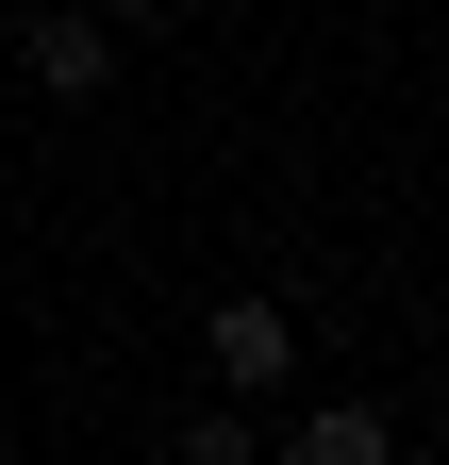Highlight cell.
<instances>
[{
  "instance_id": "obj_1",
  "label": "cell",
  "mask_w": 449,
  "mask_h": 465,
  "mask_svg": "<svg viewBox=\"0 0 449 465\" xmlns=\"http://www.w3.org/2000/svg\"><path fill=\"white\" fill-rule=\"evenodd\" d=\"M200 349H216V382H234V399L300 382V316H284V300H216V332H200Z\"/></svg>"
},
{
  "instance_id": "obj_2",
  "label": "cell",
  "mask_w": 449,
  "mask_h": 465,
  "mask_svg": "<svg viewBox=\"0 0 449 465\" xmlns=\"http://www.w3.org/2000/svg\"><path fill=\"white\" fill-rule=\"evenodd\" d=\"M17 67H34L50 100H100V84H117V17H84V0H67V17L17 34Z\"/></svg>"
},
{
  "instance_id": "obj_3",
  "label": "cell",
  "mask_w": 449,
  "mask_h": 465,
  "mask_svg": "<svg viewBox=\"0 0 449 465\" xmlns=\"http://www.w3.org/2000/svg\"><path fill=\"white\" fill-rule=\"evenodd\" d=\"M284 465H400V432H383L366 399H316V416L284 432Z\"/></svg>"
},
{
  "instance_id": "obj_4",
  "label": "cell",
  "mask_w": 449,
  "mask_h": 465,
  "mask_svg": "<svg viewBox=\"0 0 449 465\" xmlns=\"http://www.w3.org/2000/svg\"><path fill=\"white\" fill-rule=\"evenodd\" d=\"M184 465H266V432H250V416H234V399H216V416H200V432H184Z\"/></svg>"
},
{
  "instance_id": "obj_5",
  "label": "cell",
  "mask_w": 449,
  "mask_h": 465,
  "mask_svg": "<svg viewBox=\"0 0 449 465\" xmlns=\"http://www.w3.org/2000/svg\"><path fill=\"white\" fill-rule=\"evenodd\" d=\"M84 17H150V0H84Z\"/></svg>"
}]
</instances>
